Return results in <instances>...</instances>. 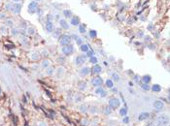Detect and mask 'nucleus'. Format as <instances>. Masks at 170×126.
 Masks as SVG:
<instances>
[{"label": "nucleus", "instance_id": "f257e3e1", "mask_svg": "<svg viewBox=\"0 0 170 126\" xmlns=\"http://www.w3.org/2000/svg\"><path fill=\"white\" fill-rule=\"evenodd\" d=\"M108 106H109V107H111V109H112L113 111H114V110H117V109H119L120 106H121V101H120V99H118L117 97H112V98H110L109 101H108Z\"/></svg>", "mask_w": 170, "mask_h": 126}, {"label": "nucleus", "instance_id": "f03ea898", "mask_svg": "<svg viewBox=\"0 0 170 126\" xmlns=\"http://www.w3.org/2000/svg\"><path fill=\"white\" fill-rule=\"evenodd\" d=\"M71 41H72V38L71 36L69 35H66V34H63V35H60V37L58 38V42L59 44L62 46H67V45H70L71 44Z\"/></svg>", "mask_w": 170, "mask_h": 126}, {"label": "nucleus", "instance_id": "7ed1b4c3", "mask_svg": "<svg viewBox=\"0 0 170 126\" xmlns=\"http://www.w3.org/2000/svg\"><path fill=\"white\" fill-rule=\"evenodd\" d=\"M61 52L64 56H68V55H71L74 52V47L73 45H67V46H63L61 48Z\"/></svg>", "mask_w": 170, "mask_h": 126}, {"label": "nucleus", "instance_id": "20e7f679", "mask_svg": "<svg viewBox=\"0 0 170 126\" xmlns=\"http://www.w3.org/2000/svg\"><path fill=\"white\" fill-rule=\"evenodd\" d=\"M153 107H154V109L155 111L161 112V111L164 110L165 105H164V103H163L161 100H155L154 103H153Z\"/></svg>", "mask_w": 170, "mask_h": 126}, {"label": "nucleus", "instance_id": "39448f33", "mask_svg": "<svg viewBox=\"0 0 170 126\" xmlns=\"http://www.w3.org/2000/svg\"><path fill=\"white\" fill-rule=\"evenodd\" d=\"M168 115H159L156 119V125L158 126H164L168 123Z\"/></svg>", "mask_w": 170, "mask_h": 126}, {"label": "nucleus", "instance_id": "423d86ee", "mask_svg": "<svg viewBox=\"0 0 170 126\" xmlns=\"http://www.w3.org/2000/svg\"><path fill=\"white\" fill-rule=\"evenodd\" d=\"M91 83H92V85H93V86H95V87L102 86V84H103V79L101 77L96 76V77L92 78V79H91Z\"/></svg>", "mask_w": 170, "mask_h": 126}, {"label": "nucleus", "instance_id": "0eeeda50", "mask_svg": "<svg viewBox=\"0 0 170 126\" xmlns=\"http://www.w3.org/2000/svg\"><path fill=\"white\" fill-rule=\"evenodd\" d=\"M86 60H87V55H78L75 58V64L77 66H81L84 63H86Z\"/></svg>", "mask_w": 170, "mask_h": 126}, {"label": "nucleus", "instance_id": "6e6552de", "mask_svg": "<svg viewBox=\"0 0 170 126\" xmlns=\"http://www.w3.org/2000/svg\"><path fill=\"white\" fill-rule=\"evenodd\" d=\"M95 94H97L101 98H105L108 93H107V91L104 89L102 86H98V87H96V89H95Z\"/></svg>", "mask_w": 170, "mask_h": 126}, {"label": "nucleus", "instance_id": "1a4fd4ad", "mask_svg": "<svg viewBox=\"0 0 170 126\" xmlns=\"http://www.w3.org/2000/svg\"><path fill=\"white\" fill-rule=\"evenodd\" d=\"M150 116H151V115H150L149 112H140L139 115H138V120L139 121L148 120V119L150 118Z\"/></svg>", "mask_w": 170, "mask_h": 126}, {"label": "nucleus", "instance_id": "9d476101", "mask_svg": "<svg viewBox=\"0 0 170 126\" xmlns=\"http://www.w3.org/2000/svg\"><path fill=\"white\" fill-rule=\"evenodd\" d=\"M89 73H90V68L89 67H87V66H85V67H83V68H81L79 70V75L81 77H83V78L89 76Z\"/></svg>", "mask_w": 170, "mask_h": 126}, {"label": "nucleus", "instance_id": "9b49d317", "mask_svg": "<svg viewBox=\"0 0 170 126\" xmlns=\"http://www.w3.org/2000/svg\"><path fill=\"white\" fill-rule=\"evenodd\" d=\"M90 72L92 73L93 75H98V74H100V73L102 72V67L100 65H98V64H94L92 66V68L90 69Z\"/></svg>", "mask_w": 170, "mask_h": 126}, {"label": "nucleus", "instance_id": "f8f14e48", "mask_svg": "<svg viewBox=\"0 0 170 126\" xmlns=\"http://www.w3.org/2000/svg\"><path fill=\"white\" fill-rule=\"evenodd\" d=\"M77 87H78V89H79L80 91H85V90H87V88H88V83H87V82H85V81H79V82H78V83H77Z\"/></svg>", "mask_w": 170, "mask_h": 126}, {"label": "nucleus", "instance_id": "ddd939ff", "mask_svg": "<svg viewBox=\"0 0 170 126\" xmlns=\"http://www.w3.org/2000/svg\"><path fill=\"white\" fill-rule=\"evenodd\" d=\"M28 11H29V13H31V14H34V13L37 11V9H38V3L36 2V1H32L29 5H28Z\"/></svg>", "mask_w": 170, "mask_h": 126}, {"label": "nucleus", "instance_id": "4468645a", "mask_svg": "<svg viewBox=\"0 0 170 126\" xmlns=\"http://www.w3.org/2000/svg\"><path fill=\"white\" fill-rule=\"evenodd\" d=\"M88 110H89V106H88L87 104H85V103L81 104L79 107H78V111H79L81 114H83V115L87 114V112H88Z\"/></svg>", "mask_w": 170, "mask_h": 126}, {"label": "nucleus", "instance_id": "2eb2a0df", "mask_svg": "<svg viewBox=\"0 0 170 126\" xmlns=\"http://www.w3.org/2000/svg\"><path fill=\"white\" fill-rule=\"evenodd\" d=\"M89 123H90L89 119L88 117H86V116L81 117V118H80V120H79V124H80V126H89Z\"/></svg>", "mask_w": 170, "mask_h": 126}, {"label": "nucleus", "instance_id": "dca6fc26", "mask_svg": "<svg viewBox=\"0 0 170 126\" xmlns=\"http://www.w3.org/2000/svg\"><path fill=\"white\" fill-rule=\"evenodd\" d=\"M46 30L49 33H52L54 31V23L52 21H47V22H46Z\"/></svg>", "mask_w": 170, "mask_h": 126}, {"label": "nucleus", "instance_id": "f3484780", "mask_svg": "<svg viewBox=\"0 0 170 126\" xmlns=\"http://www.w3.org/2000/svg\"><path fill=\"white\" fill-rule=\"evenodd\" d=\"M41 57V54H38V52H31L29 54V58L31 59L32 61H38Z\"/></svg>", "mask_w": 170, "mask_h": 126}, {"label": "nucleus", "instance_id": "a211bd4d", "mask_svg": "<svg viewBox=\"0 0 170 126\" xmlns=\"http://www.w3.org/2000/svg\"><path fill=\"white\" fill-rule=\"evenodd\" d=\"M21 9H22V5L18 4V3H16L15 5L12 6V10H13V12H14L16 15H18V14L21 13Z\"/></svg>", "mask_w": 170, "mask_h": 126}, {"label": "nucleus", "instance_id": "6ab92c4d", "mask_svg": "<svg viewBox=\"0 0 170 126\" xmlns=\"http://www.w3.org/2000/svg\"><path fill=\"white\" fill-rule=\"evenodd\" d=\"M102 112H103V115H112V112H113V110L111 109V107H109V106L107 105V106H105V107L103 108V110H102Z\"/></svg>", "mask_w": 170, "mask_h": 126}, {"label": "nucleus", "instance_id": "aec40b11", "mask_svg": "<svg viewBox=\"0 0 170 126\" xmlns=\"http://www.w3.org/2000/svg\"><path fill=\"white\" fill-rule=\"evenodd\" d=\"M151 90L153 92H156V93H159V92L161 91V86L159 84H158V83H155V84H153L151 86Z\"/></svg>", "mask_w": 170, "mask_h": 126}, {"label": "nucleus", "instance_id": "412c9836", "mask_svg": "<svg viewBox=\"0 0 170 126\" xmlns=\"http://www.w3.org/2000/svg\"><path fill=\"white\" fill-rule=\"evenodd\" d=\"M70 22H71L72 25H74V26H79V24H80V18H78V17H73V18H71Z\"/></svg>", "mask_w": 170, "mask_h": 126}, {"label": "nucleus", "instance_id": "4be33fe9", "mask_svg": "<svg viewBox=\"0 0 170 126\" xmlns=\"http://www.w3.org/2000/svg\"><path fill=\"white\" fill-rule=\"evenodd\" d=\"M88 112H89L90 115H96L98 112V109L95 106H90L89 107V110H88Z\"/></svg>", "mask_w": 170, "mask_h": 126}, {"label": "nucleus", "instance_id": "5701e85b", "mask_svg": "<svg viewBox=\"0 0 170 126\" xmlns=\"http://www.w3.org/2000/svg\"><path fill=\"white\" fill-rule=\"evenodd\" d=\"M141 79H142L143 83H150V82L152 81V77L150 76V75H145V76L142 77Z\"/></svg>", "mask_w": 170, "mask_h": 126}, {"label": "nucleus", "instance_id": "b1692460", "mask_svg": "<svg viewBox=\"0 0 170 126\" xmlns=\"http://www.w3.org/2000/svg\"><path fill=\"white\" fill-rule=\"evenodd\" d=\"M50 60H48V59H44V60L42 61L41 63V67L44 68V69H47L48 67H50Z\"/></svg>", "mask_w": 170, "mask_h": 126}, {"label": "nucleus", "instance_id": "393cba45", "mask_svg": "<svg viewBox=\"0 0 170 126\" xmlns=\"http://www.w3.org/2000/svg\"><path fill=\"white\" fill-rule=\"evenodd\" d=\"M74 102L76 104H79V103L83 102V96L81 94H76L75 97H74Z\"/></svg>", "mask_w": 170, "mask_h": 126}, {"label": "nucleus", "instance_id": "a878e982", "mask_svg": "<svg viewBox=\"0 0 170 126\" xmlns=\"http://www.w3.org/2000/svg\"><path fill=\"white\" fill-rule=\"evenodd\" d=\"M59 24H60V26H61L63 29H66V30L69 29V25L67 24V22H65L64 19H60V21H59Z\"/></svg>", "mask_w": 170, "mask_h": 126}, {"label": "nucleus", "instance_id": "bb28decb", "mask_svg": "<svg viewBox=\"0 0 170 126\" xmlns=\"http://www.w3.org/2000/svg\"><path fill=\"white\" fill-rule=\"evenodd\" d=\"M80 50L83 51V52H87V51L89 50V46L87 44H82L80 46Z\"/></svg>", "mask_w": 170, "mask_h": 126}, {"label": "nucleus", "instance_id": "cd10ccee", "mask_svg": "<svg viewBox=\"0 0 170 126\" xmlns=\"http://www.w3.org/2000/svg\"><path fill=\"white\" fill-rule=\"evenodd\" d=\"M64 73H65V69L63 67H58L56 69V75L58 77H61L62 75H64Z\"/></svg>", "mask_w": 170, "mask_h": 126}, {"label": "nucleus", "instance_id": "c85d7f7f", "mask_svg": "<svg viewBox=\"0 0 170 126\" xmlns=\"http://www.w3.org/2000/svg\"><path fill=\"white\" fill-rule=\"evenodd\" d=\"M105 85H106V87H108V88H112V87H114V83H113V81L111 79H108L107 81L105 82Z\"/></svg>", "mask_w": 170, "mask_h": 126}, {"label": "nucleus", "instance_id": "c756f323", "mask_svg": "<svg viewBox=\"0 0 170 126\" xmlns=\"http://www.w3.org/2000/svg\"><path fill=\"white\" fill-rule=\"evenodd\" d=\"M55 73V68L54 67H48L47 69H46V74H47L48 76H52Z\"/></svg>", "mask_w": 170, "mask_h": 126}, {"label": "nucleus", "instance_id": "7c9ffc66", "mask_svg": "<svg viewBox=\"0 0 170 126\" xmlns=\"http://www.w3.org/2000/svg\"><path fill=\"white\" fill-rule=\"evenodd\" d=\"M120 115H122V116H126V115H127V109L126 108H121L120 109Z\"/></svg>", "mask_w": 170, "mask_h": 126}, {"label": "nucleus", "instance_id": "2f4dec72", "mask_svg": "<svg viewBox=\"0 0 170 126\" xmlns=\"http://www.w3.org/2000/svg\"><path fill=\"white\" fill-rule=\"evenodd\" d=\"M141 88L143 89V90H145V91H149L150 89H151V86L149 85V83H141Z\"/></svg>", "mask_w": 170, "mask_h": 126}, {"label": "nucleus", "instance_id": "473e14b6", "mask_svg": "<svg viewBox=\"0 0 170 126\" xmlns=\"http://www.w3.org/2000/svg\"><path fill=\"white\" fill-rule=\"evenodd\" d=\"M89 37L91 39H95L97 37V32L95 30H90L89 31Z\"/></svg>", "mask_w": 170, "mask_h": 126}, {"label": "nucleus", "instance_id": "72a5a7b5", "mask_svg": "<svg viewBox=\"0 0 170 126\" xmlns=\"http://www.w3.org/2000/svg\"><path fill=\"white\" fill-rule=\"evenodd\" d=\"M63 15H64L65 18H70L71 15H72V13H71L70 10H64L63 11Z\"/></svg>", "mask_w": 170, "mask_h": 126}, {"label": "nucleus", "instance_id": "f704fd0d", "mask_svg": "<svg viewBox=\"0 0 170 126\" xmlns=\"http://www.w3.org/2000/svg\"><path fill=\"white\" fill-rule=\"evenodd\" d=\"M78 27H79V31L81 33H85V32H86V25H85V24H79V26H78Z\"/></svg>", "mask_w": 170, "mask_h": 126}, {"label": "nucleus", "instance_id": "c9c22d12", "mask_svg": "<svg viewBox=\"0 0 170 126\" xmlns=\"http://www.w3.org/2000/svg\"><path fill=\"white\" fill-rule=\"evenodd\" d=\"M35 29L34 28H32V27H29L28 29H27V34L28 35H30V36H32V35H34L35 34Z\"/></svg>", "mask_w": 170, "mask_h": 126}, {"label": "nucleus", "instance_id": "e433bc0d", "mask_svg": "<svg viewBox=\"0 0 170 126\" xmlns=\"http://www.w3.org/2000/svg\"><path fill=\"white\" fill-rule=\"evenodd\" d=\"M112 79H114L115 82H119L120 81V76L117 74V73H114V74L112 75Z\"/></svg>", "mask_w": 170, "mask_h": 126}, {"label": "nucleus", "instance_id": "4c0bfd02", "mask_svg": "<svg viewBox=\"0 0 170 126\" xmlns=\"http://www.w3.org/2000/svg\"><path fill=\"white\" fill-rule=\"evenodd\" d=\"M89 62L92 63V64H96V63H97V58H96L95 56H91V57L89 58Z\"/></svg>", "mask_w": 170, "mask_h": 126}, {"label": "nucleus", "instance_id": "58836bf2", "mask_svg": "<svg viewBox=\"0 0 170 126\" xmlns=\"http://www.w3.org/2000/svg\"><path fill=\"white\" fill-rule=\"evenodd\" d=\"M86 54H87V57H89V58H90L91 56H94V52L92 50H89L86 52Z\"/></svg>", "mask_w": 170, "mask_h": 126}, {"label": "nucleus", "instance_id": "ea45409f", "mask_svg": "<svg viewBox=\"0 0 170 126\" xmlns=\"http://www.w3.org/2000/svg\"><path fill=\"white\" fill-rule=\"evenodd\" d=\"M37 126H49L48 123H46L45 121H38L37 122Z\"/></svg>", "mask_w": 170, "mask_h": 126}, {"label": "nucleus", "instance_id": "a19ab883", "mask_svg": "<svg viewBox=\"0 0 170 126\" xmlns=\"http://www.w3.org/2000/svg\"><path fill=\"white\" fill-rule=\"evenodd\" d=\"M54 37L55 38H59L60 37V31L59 30H55V33H54Z\"/></svg>", "mask_w": 170, "mask_h": 126}, {"label": "nucleus", "instance_id": "79ce46f5", "mask_svg": "<svg viewBox=\"0 0 170 126\" xmlns=\"http://www.w3.org/2000/svg\"><path fill=\"white\" fill-rule=\"evenodd\" d=\"M122 122H123V123H126V124H127V123L129 122V117H128L127 115L123 116V118H122Z\"/></svg>", "mask_w": 170, "mask_h": 126}, {"label": "nucleus", "instance_id": "37998d69", "mask_svg": "<svg viewBox=\"0 0 170 126\" xmlns=\"http://www.w3.org/2000/svg\"><path fill=\"white\" fill-rule=\"evenodd\" d=\"M18 30L16 29V28H13V29H12V35L16 36V35H18Z\"/></svg>", "mask_w": 170, "mask_h": 126}, {"label": "nucleus", "instance_id": "c03bdc74", "mask_svg": "<svg viewBox=\"0 0 170 126\" xmlns=\"http://www.w3.org/2000/svg\"><path fill=\"white\" fill-rule=\"evenodd\" d=\"M76 42H77V44L79 45V46H81V45L83 44V40H82L81 38H79V37H77V39H76Z\"/></svg>", "mask_w": 170, "mask_h": 126}, {"label": "nucleus", "instance_id": "a18cd8bd", "mask_svg": "<svg viewBox=\"0 0 170 126\" xmlns=\"http://www.w3.org/2000/svg\"><path fill=\"white\" fill-rule=\"evenodd\" d=\"M13 24H14V22H13L12 21H7V22H6V25L9 26V27H12Z\"/></svg>", "mask_w": 170, "mask_h": 126}, {"label": "nucleus", "instance_id": "49530a36", "mask_svg": "<svg viewBox=\"0 0 170 126\" xmlns=\"http://www.w3.org/2000/svg\"><path fill=\"white\" fill-rule=\"evenodd\" d=\"M21 40H22V44H24V45L28 43V41H27V39H26V38H22Z\"/></svg>", "mask_w": 170, "mask_h": 126}, {"label": "nucleus", "instance_id": "de8ad7c7", "mask_svg": "<svg viewBox=\"0 0 170 126\" xmlns=\"http://www.w3.org/2000/svg\"><path fill=\"white\" fill-rule=\"evenodd\" d=\"M145 42H148V43H150V42H151V37L146 36V37H145Z\"/></svg>", "mask_w": 170, "mask_h": 126}, {"label": "nucleus", "instance_id": "09e8293b", "mask_svg": "<svg viewBox=\"0 0 170 126\" xmlns=\"http://www.w3.org/2000/svg\"><path fill=\"white\" fill-rule=\"evenodd\" d=\"M41 54H42L43 56H45V57H46V56H48V54H48V51H46V50H43Z\"/></svg>", "mask_w": 170, "mask_h": 126}, {"label": "nucleus", "instance_id": "8fccbe9b", "mask_svg": "<svg viewBox=\"0 0 170 126\" xmlns=\"http://www.w3.org/2000/svg\"><path fill=\"white\" fill-rule=\"evenodd\" d=\"M155 45H151V44H149V45H148V48H149L150 50H154V49H155Z\"/></svg>", "mask_w": 170, "mask_h": 126}, {"label": "nucleus", "instance_id": "3c124183", "mask_svg": "<svg viewBox=\"0 0 170 126\" xmlns=\"http://www.w3.org/2000/svg\"><path fill=\"white\" fill-rule=\"evenodd\" d=\"M22 102H23L24 104H26V103H27V101H26V97H25L24 95L22 96Z\"/></svg>", "mask_w": 170, "mask_h": 126}, {"label": "nucleus", "instance_id": "603ef678", "mask_svg": "<svg viewBox=\"0 0 170 126\" xmlns=\"http://www.w3.org/2000/svg\"><path fill=\"white\" fill-rule=\"evenodd\" d=\"M137 36H138V37H143V36H144L143 32H142V31H139V33H138V34H137Z\"/></svg>", "mask_w": 170, "mask_h": 126}, {"label": "nucleus", "instance_id": "864d4df0", "mask_svg": "<svg viewBox=\"0 0 170 126\" xmlns=\"http://www.w3.org/2000/svg\"><path fill=\"white\" fill-rule=\"evenodd\" d=\"M58 62H59V63H62V62H64V58H62V57H59V58H58Z\"/></svg>", "mask_w": 170, "mask_h": 126}, {"label": "nucleus", "instance_id": "5fc2aeb1", "mask_svg": "<svg viewBox=\"0 0 170 126\" xmlns=\"http://www.w3.org/2000/svg\"><path fill=\"white\" fill-rule=\"evenodd\" d=\"M0 31H2V33H5L6 28H5V27H1V28H0Z\"/></svg>", "mask_w": 170, "mask_h": 126}, {"label": "nucleus", "instance_id": "6e6d98bb", "mask_svg": "<svg viewBox=\"0 0 170 126\" xmlns=\"http://www.w3.org/2000/svg\"><path fill=\"white\" fill-rule=\"evenodd\" d=\"M0 18H1V19L5 18V15L4 14H0Z\"/></svg>", "mask_w": 170, "mask_h": 126}, {"label": "nucleus", "instance_id": "4d7b16f0", "mask_svg": "<svg viewBox=\"0 0 170 126\" xmlns=\"http://www.w3.org/2000/svg\"><path fill=\"white\" fill-rule=\"evenodd\" d=\"M134 81H135V82H138V81H139L138 76H135V77H134Z\"/></svg>", "mask_w": 170, "mask_h": 126}, {"label": "nucleus", "instance_id": "13d9d810", "mask_svg": "<svg viewBox=\"0 0 170 126\" xmlns=\"http://www.w3.org/2000/svg\"><path fill=\"white\" fill-rule=\"evenodd\" d=\"M112 90H113L114 92H118V89H117V88H114V87H112Z\"/></svg>", "mask_w": 170, "mask_h": 126}, {"label": "nucleus", "instance_id": "bf43d9fd", "mask_svg": "<svg viewBox=\"0 0 170 126\" xmlns=\"http://www.w3.org/2000/svg\"><path fill=\"white\" fill-rule=\"evenodd\" d=\"M129 85H130V86H133V83L132 82H129Z\"/></svg>", "mask_w": 170, "mask_h": 126}, {"label": "nucleus", "instance_id": "052dcab7", "mask_svg": "<svg viewBox=\"0 0 170 126\" xmlns=\"http://www.w3.org/2000/svg\"><path fill=\"white\" fill-rule=\"evenodd\" d=\"M146 126H151V124H150V123H148V124H147Z\"/></svg>", "mask_w": 170, "mask_h": 126}, {"label": "nucleus", "instance_id": "680f3d73", "mask_svg": "<svg viewBox=\"0 0 170 126\" xmlns=\"http://www.w3.org/2000/svg\"><path fill=\"white\" fill-rule=\"evenodd\" d=\"M151 126H155V125H154V123H151Z\"/></svg>", "mask_w": 170, "mask_h": 126}, {"label": "nucleus", "instance_id": "e2e57ef3", "mask_svg": "<svg viewBox=\"0 0 170 126\" xmlns=\"http://www.w3.org/2000/svg\"><path fill=\"white\" fill-rule=\"evenodd\" d=\"M14 1H18V0H14Z\"/></svg>", "mask_w": 170, "mask_h": 126}, {"label": "nucleus", "instance_id": "0e129e2a", "mask_svg": "<svg viewBox=\"0 0 170 126\" xmlns=\"http://www.w3.org/2000/svg\"><path fill=\"white\" fill-rule=\"evenodd\" d=\"M0 93H1V89H0Z\"/></svg>", "mask_w": 170, "mask_h": 126}, {"label": "nucleus", "instance_id": "69168bd1", "mask_svg": "<svg viewBox=\"0 0 170 126\" xmlns=\"http://www.w3.org/2000/svg\"><path fill=\"white\" fill-rule=\"evenodd\" d=\"M53 126H55V125H53Z\"/></svg>", "mask_w": 170, "mask_h": 126}, {"label": "nucleus", "instance_id": "338daca9", "mask_svg": "<svg viewBox=\"0 0 170 126\" xmlns=\"http://www.w3.org/2000/svg\"><path fill=\"white\" fill-rule=\"evenodd\" d=\"M37 1H39V0H37Z\"/></svg>", "mask_w": 170, "mask_h": 126}]
</instances>
